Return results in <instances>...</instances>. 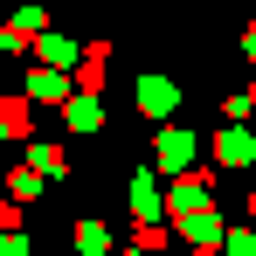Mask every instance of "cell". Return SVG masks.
Returning <instances> with one entry per match:
<instances>
[{"label": "cell", "instance_id": "obj_8", "mask_svg": "<svg viewBox=\"0 0 256 256\" xmlns=\"http://www.w3.org/2000/svg\"><path fill=\"white\" fill-rule=\"evenodd\" d=\"M28 166L42 173V180H56V173H62V152H56V146H28Z\"/></svg>", "mask_w": 256, "mask_h": 256}, {"label": "cell", "instance_id": "obj_12", "mask_svg": "<svg viewBox=\"0 0 256 256\" xmlns=\"http://www.w3.org/2000/svg\"><path fill=\"white\" fill-rule=\"evenodd\" d=\"M28 97H62V76L42 70V76H28Z\"/></svg>", "mask_w": 256, "mask_h": 256}, {"label": "cell", "instance_id": "obj_13", "mask_svg": "<svg viewBox=\"0 0 256 256\" xmlns=\"http://www.w3.org/2000/svg\"><path fill=\"white\" fill-rule=\"evenodd\" d=\"M7 187H14V201H28V194L42 187V173H35V166H21V173H14V180H7Z\"/></svg>", "mask_w": 256, "mask_h": 256}, {"label": "cell", "instance_id": "obj_4", "mask_svg": "<svg viewBox=\"0 0 256 256\" xmlns=\"http://www.w3.org/2000/svg\"><path fill=\"white\" fill-rule=\"evenodd\" d=\"M222 160H228V166H242V160H256V138H250L242 125H228V132H222Z\"/></svg>", "mask_w": 256, "mask_h": 256}, {"label": "cell", "instance_id": "obj_14", "mask_svg": "<svg viewBox=\"0 0 256 256\" xmlns=\"http://www.w3.org/2000/svg\"><path fill=\"white\" fill-rule=\"evenodd\" d=\"M222 256H256V228H236V236H228V250Z\"/></svg>", "mask_w": 256, "mask_h": 256}, {"label": "cell", "instance_id": "obj_9", "mask_svg": "<svg viewBox=\"0 0 256 256\" xmlns=\"http://www.w3.org/2000/svg\"><path fill=\"white\" fill-rule=\"evenodd\" d=\"M104 242H111V236H104L97 222H76V250H84V256H104Z\"/></svg>", "mask_w": 256, "mask_h": 256}, {"label": "cell", "instance_id": "obj_1", "mask_svg": "<svg viewBox=\"0 0 256 256\" xmlns=\"http://www.w3.org/2000/svg\"><path fill=\"white\" fill-rule=\"evenodd\" d=\"M173 104H180V90H173L166 76H138V111H146V118H166Z\"/></svg>", "mask_w": 256, "mask_h": 256}, {"label": "cell", "instance_id": "obj_2", "mask_svg": "<svg viewBox=\"0 0 256 256\" xmlns=\"http://www.w3.org/2000/svg\"><path fill=\"white\" fill-rule=\"evenodd\" d=\"M97 125H104V104L76 90V97H70V132H97Z\"/></svg>", "mask_w": 256, "mask_h": 256}, {"label": "cell", "instance_id": "obj_15", "mask_svg": "<svg viewBox=\"0 0 256 256\" xmlns=\"http://www.w3.org/2000/svg\"><path fill=\"white\" fill-rule=\"evenodd\" d=\"M242 48H250V62H256V28H250V35H242Z\"/></svg>", "mask_w": 256, "mask_h": 256}, {"label": "cell", "instance_id": "obj_6", "mask_svg": "<svg viewBox=\"0 0 256 256\" xmlns=\"http://www.w3.org/2000/svg\"><path fill=\"white\" fill-rule=\"evenodd\" d=\"M35 56H42L48 70H70V62H84V56H76V48L62 42V35H42V42H35Z\"/></svg>", "mask_w": 256, "mask_h": 256}, {"label": "cell", "instance_id": "obj_10", "mask_svg": "<svg viewBox=\"0 0 256 256\" xmlns=\"http://www.w3.org/2000/svg\"><path fill=\"white\" fill-rule=\"evenodd\" d=\"M132 242H138V256H160V250H166V228H160V222H152V228L138 222V236H132Z\"/></svg>", "mask_w": 256, "mask_h": 256}, {"label": "cell", "instance_id": "obj_11", "mask_svg": "<svg viewBox=\"0 0 256 256\" xmlns=\"http://www.w3.org/2000/svg\"><path fill=\"white\" fill-rule=\"evenodd\" d=\"M97 84H104V48H90V62H84V97H97Z\"/></svg>", "mask_w": 256, "mask_h": 256}, {"label": "cell", "instance_id": "obj_7", "mask_svg": "<svg viewBox=\"0 0 256 256\" xmlns=\"http://www.w3.org/2000/svg\"><path fill=\"white\" fill-rule=\"evenodd\" d=\"M0 132H7V138L28 132V104H21V97H0Z\"/></svg>", "mask_w": 256, "mask_h": 256}, {"label": "cell", "instance_id": "obj_16", "mask_svg": "<svg viewBox=\"0 0 256 256\" xmlns=\"http://www.w3.org/2000/svg\"><path fill=\"white\" fill-rule=\"evenodd\" d=\"M250 214H256V194H250Z\"/></svg>", "mask_w": 256, "mask_h": 256}, {"label": "cell", "instance_id": "obj_3", "mask_svg": "<svg viewBox=\"0 0 256 256\" xmlns=\"http://www.w3.org/2000/svg\"><path fill=\"white\" fill-rule=\"evenodd\" d=\"M160 160H166V173H187V160H194V138H187V132H166V138H160Z\"/></svg>", "mask_w": 256, "mask_h": 256}, {"label": "cell", "instance_id": "obj_5", "mask_svg": "<svg viewBox=\"0 0 256 256\" xmlns=\"http://www.w3.org/2000/svg\"><path fill=\"white\" fill-rule=\"evenodd\" d=\"M180 236H194V242H208L214 250V236H222V222H214V208H201V214H187V222H173Z\"/></svg>", "mask_w": 256, "mask_h": 256}]
</instances>
